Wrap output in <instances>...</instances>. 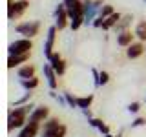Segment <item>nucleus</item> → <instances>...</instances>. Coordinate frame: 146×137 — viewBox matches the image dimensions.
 Wrapping results in <instances>:
<instances>
[{
    "mask_svg": "<svg viewBox=\"0 0 146 137\" xmlns=\"http://www.w3.org/2000/svg\"><path fill=\"white\" fill-rule=\"evenodd\" d=\"M110 80H111V77H110V73H108L106 70H100V86H106Z\"/></svg>",
    "mask_w": 146,
    "mask_h": 137,
    "instance_id": "obj_29",
    "label": "nucleus"
},
{
    "mask_svg": "<svg viewBox=\"0 0 146 137\" xmlns=\"http://www.w3.org/2000/svg\"><path fill=\"white\" fill-rule=\"evenodd\" d=\"M48 64L53 68V71L57 73L58 77H62L64 73H66V61L62 59V55L58 53V51H53L51 53V57L48 59Z\"/></svg>",
    "mask_w": 146,
    "mask_h": 137,
    "instance_id": "obj_10",
    "label": "nucleus"
},
{
    "mask_svg": "<svg viewBox=\"0 0 146 137\" xmlns=\"http://www.w3.org/2000/svg\"><path fill=\"white\" fill-rule=\"evenodd\" d=\"M104 4L106 2L102 0H84V26H93V20L99 17Z\"/></svg>",
    "mask_w": 146,
    "mask_h": 137,
    "instance_id": "obj_5",
    "label": "nucleus"
},
{
    "mask_svg": "<svg viewBox=\"0 0 146 137\" xmlns=\"http://www.w3.org/2000/svg\"><path fill=\"white\" fill-rule=\"evenodd\" d=\"M102 24H104V18L102 17H97L93 20V27H102Z\"/></svg>",
    "mask_w": 146,
    "mask_h": 137,
    "instance_id": "obj_31",
    "label": "nucleus"
},
{
    "mask_svg": "<svg viewBox=\"0 0 146 137\" xmlns=\"http://www.w3.org/2000/svg\"><path fill=\"white\" fill-rule=\"evenodd\" d=\"M90 73H91V79H93V86L95 88H100V71L95 70V68H91Z\"/></svg>",
    "mask_w": 146,
    "mask_h": 137,
    "instance_id": "obj_27",
    "label": "nucleus"
},
{
    "mask_svg": "<svg viewBox=\"0 0 146 137\" xmlns=\"http://www.w3.org/2000/svg\"><path fill=\"white\" fill-rule=\"evenodd\" d=\"M51 117V112H49V108L46 106V104H42V106H36L33 110V113L29 115V121L33 122H38V124H44L48 119Z\"/></svg>",
    "mask_w": 146,
    "mask_h": 137,
    "instance_id": "obj_12",
    "label": "nucleus"
},
{
    "mask_svg": "<svg viewBox=\"0 0 146 137\" xmlns=\"http://www.w3.org/2000/svg\"><path fill=\"white\" fill-rule=\"evenodd\" d=\"M31 49H33V40L20 37V39L13 40L7 46V55H26V53H31Z\"/></svg>",
    "mask_w": 146,
    "mask_h": 137,
    "instance_id": "obj_6",
    "label": "nucleus"
},
{
    "mask_svg": "<svg viewBox=\"0 0 146 137\" xmlns=\"http://www.w3.org/2000/svg\"><path fill=\"white\" fill-rule=\"evenodd\" d=\"M102 137H115L113 134H106V135H102Z\"/></svg>",
    "mask_w": 146,
    "mask_h": 137,
    "instance_id": "obj_33",
    "label": "nucleus"
},
{
    "mask_svg": "<svg viewBox=\"0 0 146 137\" xmlns=\"http://www.w3.org/2000/svg\"><path fill=\"white\" fill-rule=\"evenodd\" d=\"M40 27H42V24L38 20H24L15 26V31L22 39H35L40 33Z\"/></svg>",
    "mask_w": 146,
    "mask_h": 137,
    "instance_id": "obj_4",
    "label": "nucleus"
},
{
    "mask_svg": "<svg viewBox=\"0 0 146 137\" xmlns=\"http://www.w3.org/2000/svg\"><path fill=\"white\" fill-rule=\"evenodd\" d=\"M57 26H49L48 31H46V40H44V57L49 59L53 53V48H55V39H57Z\"/></svg>",
    "mask_w": 146,
    "mask_h": 137,
    "instance_id": "obj_9",
    "label": "nucleus"
},
{
    "mask_svg": "<svg viewBox=\"0 0 146 137\" xmlns=\"http://www.w3.org/2000/svg\"><path fill=\"white\" fill-rule=\"evenodd\" d=\"M141 126H146V119L144 117H135L131 121V128H141Z\"/></svg>",
    "mask_w": 146,
    "mask_h": 137,
    "instance_id": "obj_30",
    "label": "nucleus"
},
{
    "mask_svg": "<svg viewBox=\"0 0 146 137\" xmlns=\"http://www.w3.org/2000/svg\"><path fill=\"white\" fill-rule=\"evenodd\" d=\"M133 24V15H122V18L119 20V24L115 26V33H122V31H128L130 26Z\"/></svg>",
    "mask_w": 146,
    "mask_h": 137,
    "instance_id": "obj_19",
    "label": "nucleus"
},
{
    "mask_svg": "<svg viewBox=\"0 0 146 137\" xmlns=\"http://www.w3.org/2000/svg\"><path fill=\"white\" fill-rule=\"evenodd\" d=\"M31 97H33V93H31V91H24V93H22V97H18L17 100H13V104H11V106H13V108L24 106V104L31 102Z\"/></svg>",
    "mask_w": 146,
    "mask_h": 137,
    "instance_id": "obj_24",
    "label": "nucleus"
},
{
    "mask_svg": "<svg viewBox=\"0 0 146 137\" xmlns=\"http://www.w3.org/2000/svg\"><path fill=\"white\" fill-rule=\"evenodd\" d=\"M80 112H82V115H84L86 119H88V121H90V119H93V115H91V108H86V110H80Z\"/></svg>",
    "mask_w": 146,
    "mask_h": 137,
    "instance_id": "obj_32",
    "label": "nucleus"
},
{
    "mask_svg": "<svg viewBox=\"0 0 146 137\" xmlns=\"http://www.w3.org/2000/svg\"><path fill=\"white\" fill-rule=\"evenodd\" d=\"M7 2H11V0H7Z\"/></svg>",
    "mask_w": 146,
    "mask_h": 137,
    "instance_id": "obj_37",
    "label": "nucleus"
},
{
    "mask_svg": "<svg viewBox=\"0 0 146 137\" xmlns=\"http://www.w3.org/2000/svg\"><path fill=\"white\" fill-rule=\"evenodd\" d=\"M53 18H55V26H57L58 31L70 27V17H68V11H66V6L60 2L55 6V11H53Z\"/></svg>",
    "mask_w": 146,
    "mask_h": 137,
    "instance_id": "obj_8",
    "label": "nucleus"
},
{
    "mask_svg": "<svg viewBox=\"0 0 146 137\" xmlns=\"http://www.w3.org/2000/svg\"><path fill=\"white\" fill-rule=\"evenodd\" d=\"M38 84H40L38 77H33V79H18V86L24 91H33V90L38 88Z\"/></svg>",
    "mask_w": 146,
    "mask_h": 137,
    "instance_id": "obj_18",
    "label": "nucleus"
},
{
    "mask_svg": "<svg viewBox=\"0 0 146 137\" xmlns=\"http://www.w3.org/2000/svg\"><path fill=\"white\" fill-rule=\"evenodd\" d=\"M121 18H122V15H121V13H113V15L111 17H108L106 18V20H104V24H102V29L104 31H110V29H115V26L119 24V20H121Z\"/></svg>",
    "mask_w": 146,
    "mask_h": 137,
    "instance_id": "obj_21",
    "label": "nucleus"
},
{
    "mask_svg": "<svg viewBox=\"0 0 146 137\" xmlns=\"http://www.w3.org/2000/svg\"><path fill=\"white\" fill-rule=\"evenodd\" d=\"M40 130H42V124L29 121L24 128H22V130H18V135L17 137H36V135L40 134Z\"/></svg>",
    "mask_w": 146,
    "mask_h": 137,
    "instance_id": "obj_14",
    "label": "nucleus"
},
{
    "mask_svg": "<svg viewBox=\"0 0 146 137\" xmlns=\"http://www.w3.org/2000/svg\"><path fill=\"white\" fill-rule=\"evenodd\" d=\"M143 2H144V4H146V0H143Z\"/></svg>",
    "mask_w": 146,
    "mask_h": 137,
    "instance_id": "obj_36",
    "label": "nucleus"
},
{
    "mask_svg": "<svg viewBox=\"0 0 146 137\" xmlns=\"http://www.w3.org/2000/svg\"><path fill=\"white\" fill-rule=\"evenodd\" d=\"M91 102H93V93H88V95H82V97H77V106H79V110L91 108Z\"/></svg>",
    "mask_w": 146,
    "mask_h": 137,
    "instance_id": "obj_23",
    "label": "nucleus"
},
{
    "mask_svg": "<svg viewBox=\"0 0 146 137\" xmlns=\"http://www.w3.org/2000/svg\"><path fill=\"white\" fill-rule=\"evenodd\" d=\"M144 53H146V44L141 42V40H135L131 46L126 48V59H130V61H135V59L143 57Z\"/></svg>",
    "mask_w": 146,
    "mask_h": 137,
    "instance_id": "obj_11",
    "label": "nucleus"
},
{
    "mask_svg": "<svg viewBox=\"0 0 146 137\" xmlns=\"http://www.w3.org/2000/svg\"><path fill=\"white\" fill-rule=\"evenodd\" d=\"M135 33L131 29H128V31H122V33H117V46L119 48H128V46H131L135 42Z\"/></svg>",
    "mask_w": 146,
    "mask_h": 137,
    "instance_id": "obj_15",
    "label": "nucleus"
},
{
    "mask_svg": "<svg viewBox=\"0 0 146 137\" xmlns=\"http://www.w3.org/2000/svg\"><path fill=\"white\" fill-rule=\"evenodd\" d=\"M17 77L18 79H33V77H36V68L27 62L24 66L17 68Z\"/></svg>",
    "mask_w": 146,
    "mask_h": 137,
    "instance_id": "obj_17",
    "label": "nucleus"
},
{
    "mask_svg": "<svg viewBox=\"0 0 146 137\" xmlns=\"http://www.w3.org/2000/svg\"><path fill=\"white\" fill-rule=\"evenodd\" d=\"M115 137H122V132H119V134H117Z\"/></svg>",
    "mask_w": 146,
    "mask_h": 137,
    "instance_id": "obj_34",
    "label": "nucleus"
},
{
    "mask_svg": "<svg viewBox=\"0 0 146 137\" xmlns=\"http://www.w3.org/2000/svg\"><path fill=\"white\" fill-rule=\"evenodd\" d=\"M29 7V2L27 0H11L7 2V18L9 20H15V18H20Z\"/></svg>",
    "mask_w": 146,
    "mask_h": 137,
    "instance_id": "obj_7",
    "label": "nucleus"
},
{
    "mask_svg": "<svg viewBox=\"0 0 146 137\" xmlns=\"http://www.w3.org/2000/svg\"><path fill=\"white\" fill-rule=\"evenodd\" d=\"M70 17V29L77 31L84 26V0H62Z\"/></svg>",
    "mask_w": 146,
    "mask_h": 137,
    "instance_id": "obj_2",
    "label": "nucleus"
},
{
    "mask_svg": "<svg viewBox=\"0 0 146 137\" xmlns=\"http://www.w3.org/2000/svg\"><path fill=\"white\" fill-rule=\"evenodd\" d=\"M113 13H115V9H113V6L111 4H104L102 7H100V13H99V17H102L104 20H106L108 17H111Z\"/></svg>",
    "mask_w": 146,
    "mask_h": 137,
    "instance_id": "obj_25",
    "label": "nucleus"
},
{
    "mask_svg": "<svg viewBox=\"0 0 146 137\" xmlns=\"http://www.w3.org/2000/svg\"><path fill=\"white\" fill-rule=\"evenodd\" d=\"M42 73H44V79H46V82H48V88L49 90H57L58 88V75L53 71V68L49 66V64H44L42 66Z\"/></svg>",
    "mask_w": 146,
    "mask_h": 137,
    "instance_id": "obj_13",
    "label": "nucleus"
},
{
    "mask_svg": "<svg viewBox=\"0 0 146 137\" xmlns=\"http://www.w3.org/2000/svg\"><path fill=\"white\" fill-rule=\"evenodd\" d=\"M36 106L33 102H27L24 106H18V108H13L7 115V130L13 132V130H22L27 122H29V115L33 113V110Z\"/></svg>",
    "mask_w": 146,
    "mask_h": 137,
    "instance_id": "obj_1",
    "label": "nucleus"
},
{
    "mask_svg": "<svg viewBox=\"0 0 146 137\" xmlns=\"http://www.w3.org/2000/svg\"><path fill=\"white\" fill-rule=\"evenodd\" d=\"M68 128L66 124H62L58 117H49L48 121L42 124L40 130V137H66Z\"/></svg>",
    "mask_w": 146,
    "mask_h": 137,
    "instance_id": "obj_3",
    "label": "nucleus"
},
{
    "mask_svg": "<svg viewBox=\"0 0 146 137\" xmlns=\"http://www.w3.org/2000/svg\"><path fill=\"white\" fill-rule=\"evenodd\" d=\"M133 33H135V39L137 40H141V42L146 44V20L137 22L135 27H133Z\"/></svg>",
    "mask_w": 146,
    "mask_h": 137,
    "instance_id": "obj_22",
    "label": "nucleus"
},
{
    "mask_svg": "<svg viewBox=\"0 0 146 137\" xmlns=\"http://www.w3.org/2000/svg\"><path fill=\"white\" fill-rule=\"evenodd\" d=\"M29 55L31 53H26V55H7V68L13 70V68H20L24 64L29 62Z\"/></svg>",
    "mask_w": 146,
    "mask_h": 137,
    "instance_id": "obj_16",
    "label": "nucleus"
},
{
    "mask_svg": "<svg viewBox=\"0 0 146 137\" xmlns=\"http://www.w3.org/2000/svg\"><path fill=\"white\" fill-rule=\"evenodd\" d=\"M141 106H143L141 102H137V100H133V102H130V104L126 106V110H128L130 113H133V115H137V113H139V110H141Z\"/></svg>",
    "mask_w": 146,
    "mask_h": 137,
    "instance_id": "obj_28",
    "label": "nucleus"
},
{
    "mask_svg": "<svg viewBox=\"0 0 146 137\" xmlns=\"http://www.w3.org/2000/svg\"><path fill=\"white\" fill-rule=\"evenodd\" d=\"M144 104H146V97H144Z\"/></svg>",
    "mask_w": 146,
    "mask_h": 137,
    "instance_id": "obj_35",
    "label": "nucleus"
},
{
    "mask_svg": "<svg viewBox=\"0 0 146 137\" xmlns=\"http://www.w3.org/2000/svg\"><path fill=\"white\" fill-rule=\"evenodd\" d=\"M88 124H90L91 128H95V130H99L102 135H106V134H111V132H110V126H108L106 122L102 121V119H97V117H93V119H90V121H88Z\"/></svg>",
    "mask_w": 146,
    "mask_h": 137,
    "instance_id": "obj_20",
    "label": "nucleus"
},
{
    "mask_svg": "<svg viewBox=\"0 0 146 137\" xmlns=\"http://www.w3.org/2000/svg\"><path fill=\"white\" fill-rule=\"evenodd\" d=\"M64 97H66V102H68V108H71V110H75V108H79V106H77V97H73V95L70 93V91H64Z\"/></svg>",
    "mask_w": 146,
    "mask_h": 137,
    "instance_id": "obj_26",
    "label": "nucleus"
}]
</instances>
